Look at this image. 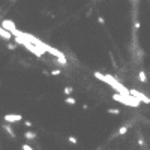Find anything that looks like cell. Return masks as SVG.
<instances>
[{"mask_svg":"<svg viewBox=\"0 0 150 150\" xmlns=\"http://www.w3.org/2000/svg\"><path fill=\"white\" fill-rule=\"evenodd\" d=\"M8 48H9V50H15V45H12V44H9V45H8Z\"/></svg>","mask_w":150,"mask_h":150,"instance_id":"ffe728a7","label":"cell"},{"mask_svg":"<svg viewBox=\"0 0 150 150\" xmlns=\"http://www.w3.org/2000/svg\"><path fill=\"white\" fill-rule=\"evenodd\" d=\"M3 128V131L8 134L9 137H12V138H15V132H14V129H12V126H11V123H5V125L2 126Z\"/></svg>","mask_w":150,"mask_h":150,"instance_id":"52a82bcc","label":"cell"},{"mask_svg":"<svg viewBox=\"0 0 150 150\" xmlns=\"http://www.w3.org/2000/svg\"><path fill=\"white\" fill-rule=\"evenodd\" d=\"M113 99L117 101V102H120L123 105H128V107H134V108H138L140 107V101L137 98H134V96L129 93V95H122V93H114L113 95Z\"/></svg>","mask_w":150,"mask_h":150,"instance_id":"7a4b0ae2","label":"cell"},{"mask_svg":"<svg viewBox=\"0 0 150 150\" xmlns=\"http://www.w3.org/2000/svg\"><path fill=\"white\" fill-rule=\"evenodd\" d=\"M60 74H62L60 69H53L51 71V75H54V77H57V75H60Z\"/></svg>","mask_w":150,"mask_h":150,"instance_id":"e0dca14e","label":"cell"},{"mask_svg":"<svg viewBox=\"0 0 150 150\" xmlns=\"http://www.w3.org/2000/svg\"><path fill=\"white\" fill-rule=\"evenodd\" d=\"M128 129H129V126H128V125L126 126H122L120 129L117 131V135H125V134L128 132Z\"/></svg>","mask_w":150,"mask_h":150,"instance_id":"30bf717a","label":"cell"},{"mask_svg":"<svg viewBox=\"0 0 150 150\" xmlns=\"http://www.w3.org/2000/svg\"><path fill=\"white\" fill-rule=\"evenodd\" d=\"M24 123H26V126H27V128H32V122L30 120H26Z\"/></svg>","mask_w":150,"mask_h":150,"instance_id":"ac0fdd59","label":"cell"},{"mask_svg":"<svg viewBox=\"0 0 150 150\" xmlns=\"http://www.w3.org/2000/svg\"><path fill=\"white\" fill-rule=\"evenodd\" d=\"M138 78H140V81H141V83H146V81H147V75H146V72L141 71L140 75H138Z\"/></svg>","mask_w":150,"mask_h":150,"instance_id":"8fae6325","label":"cell"},{"mask_svg":"<svg viewBox=\"0 0 150 150\" xmlns=\"http://www.w3.org/2000/svg\"><path fill=\"white\" fill-rule=\"evenodd\" d=\"M129 93L134 96V98H137L140 102H144V104H150V98L149 96H146L144 93H141V92H138V90H135V89H131L129 90Z\"/></svg>","mask_w":150,"mask_h":150,"instance_id":"277c9868","label":"cell"},{"mask_svg":"<svg viewBox=\"0 0 150 150\" xmlns=\"http://www.w3.org/2000/svg\"><path fill=\"white\" fill-rule=\"evenodd\" d=\"M14 39H15V42H17V44L26 47V48H27V50L32 53V54H35L36 57H42V56H44L45 51L42 50L41 47H38V45H35V44H32V42H29L27 39H23V38H20V36H14Z\"/></svg>","mask_w":150,"mask_h":150,"instance_id":"3957f363","label":"cell"},{"mask_svg":"<svg viewBox=\"0 0 150 150\" xmlns=\"http://www.w3.org/2000/svg\"><path fill=\"white\" fill-rule=\"evenodd\" d=\"M65 102L69 104V105H75V102H77V101H75V98H71V96H68V98L65 99Z\"/></svg>","mask_w":150,"mask_h":150,"instance_id":"7c38bea8","label":"cell"},{"mask_svg":"<svg viewBox=\"0 0 150 150\" xmlns=\"http://www.w3.org/2000/svg\"><path fill=\"white\" fill-rule=\"evenodd\" d=\"M0 38H3V39L9 41L11 38H12V33H11V32H8V30H5L2 26H0Z\"/></svg>","mask_w":150,"mask_h":150,"instance_id":"ba28073f","label":"cell"},{"mask_svg":"<svg viewBox=\"0 0 150 150\" xmlns=\"http://www.w3.org/2000/svg\"><path fill=\"white\" fill-rule=\"evenodd\" d=\"M68 141H69V143H72V144H78V140H77L75 137H72V135L68 138Z\"/></svg>","mask_w":150,"mask_h":150,"instance_id":"2e32d148","label":"cell"},{"mask_svg":"<svg viewBox=\"0 0 150 150\" xmlns=\"http://www.w3.org/2000/svg\"><path fill=\"white\" fill-rule=\"evenodd\" d=\"M93 75H95V78H98V80H99V81L107 83L111 89H114L117 93H122V95H129V89H126L122 83H119L114 77H113V75H110V74H101V72H95Z\"/></svg>","mask_w":150,"mask_h":150,"instance_id":"6da1fadb","label":"cell"},{"mask_svg":"<svg viewBox=\"0 0 150 150\" xmlns=\"http://www.w3.org/2000/svg\"><path fill=\"white\" fill-rule=\"evenodd\" d=\"M38 135H36V132H32V131H27V132H24V138H27V140H35Z\"/></svg>","mask_w":150,"mask_h":150,"instance_id":"9c48e42d","label":"cell"},{"mask_svg":"<svg viewBox=\"0 0 150 150\" xmlns=\"http://www.w3.org/2000/svg\"><path fill=\"white\" fill-rule=\"evenodd\" d=\"M138 144H140V146H144V141L141 140V138H138Z\"/></svg>","mask_w":150,"mask_h":150,"instance_id":"d6986e66","label":"cell"},{"mask_svg":"<svg viewBox=\"0 0 150 150\" xmlns=\"http://www.w3.org/2000/svg\"><path fill=\"white\" fill-rule=\"evenodd\" d=\"M74 92V89L71 87V86H68V87H65V90H63V93H65L66 96H69V95H71Z\"/></svg>","mask_w":150,"mask_h":150,"instance_id":"4fadbf2b","label":"cell"},{"mask_svg":"<svg viewBox=\"0 0 150 150\" xmlns=\"http://www.w3.org/2000/svg\"><path fill=\"white\" fill-rule=\"evenodd\" d=\"M3 120L6 122V123H17V122H20V120H23V116L21 114H6L3 117Z\"/></svg>","mask_w":150,"mask_h":150,"instance_id":"8992f818","label":"cell"},{"mask_svg":"<svg viewBox=\"0 0 150 150\" xmlns=\"http://www.w3.org/2000/svg\"><path fill=\"white\" fill-rule=\"evenodd\" d=\"M21 150H35V149L32 147L30 144H23V146H21Z\"/></svg>","mask_w":150,"mask_h":150,"instance_id":"5bb4252c","label":"cell"},{"mask_svg":"<svg viewBox=\"0 0 150 150\" xmlns=\"http://www.w3.org/2000/svg\"><path fill=\"white\" fill-rule=\"evenodd\" d=\"M110 114H120V110H116V108H108Z\"/></svg>","mask_w":150,"mask_h":150,"instance_id":"9a60e30c","label":"cell"},{"mask_svg":"<svg viewBox=\"0 0 150 150\" xmlns=\"http://www.w3.org/2000/svg\"><path fill=\"white\" fill-rule=\"evenodd\" d=\"M0 26H2L5 30L11 32V33H12L14 30H17V26H15V23H14V21H11V20H3L2 23H0Z\"/></svg>","mask_w":150,"mask_h":150,"instance_id":"5b68a950","label":"cell"}]
</instances>
